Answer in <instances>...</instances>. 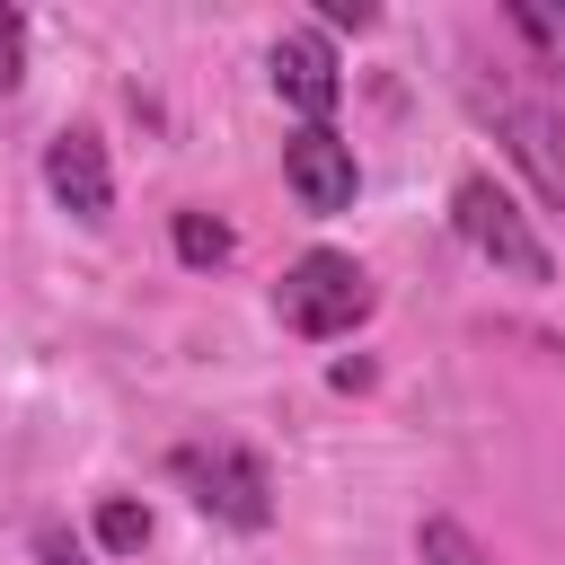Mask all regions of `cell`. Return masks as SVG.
Returning a JSON list of instances; mask_svg holds the SVG:
<instances>
[{
	"mask_svg": "<svg viewBox=\"0 0 565 565\" xmlns=\"http://www.w3.org/2000/svg\"><path fill=\"white\" fill-rule=\"evenodd\" d=\"M97 547H106V556H132V547H150V512H141L132 494L97 503Z\"/></svg>",
	"mask_w": 565,
	"mask_h": 565,
	"instance_id": "cell-11",
	"label": "cell"
},
{
	"mask_svg": "<svg viewBox=\"0 0 565 565\" xmlns=\"http://www.w3.org/2000/svg\"><path fill=\"white\" fill-rule=\"evenodd\" d=\"M477 115L494 124V141L512 150V168L530 177V194L547 212H565V124L539 97H512V88H477Z\"/></svg>",
	"mask_w": 565,
	"mask_h": 565,
	"instance_id": "cell-4",
	"label": "cell"
},
{
	"mask_svg": "<svg viewBox=\"0 0 565 565\" xmlns=\"http://www.w3.org/2000/svg\"><path fill=\"white\" fill-rule=\"evenodd\" d=\"M318 18H327V26H353V35H371V26H380V9H371V0H318Z\"/></svg>",
	"mask_w": 565,
	"mask_h": 565,
	"instance_id": "cell-14",
	"label": "cell"
},
{
	"mask_svg": "<svg viewBox=\"0 0 565 565\" xmlns=\"http://www.w3.org/2000/svg\"><path fill=\"white\" fill-rule=\"evenodd\" d=\"M168 238H177V256H185V265H230V247H238V238H230V221H212V212H177V221H168Z\"/></svg>",
	"mask_w": 565,
	"mask_h": 565,
	"instance_id": "cell-10",
	"label": "cell"
},
{
	"mask_svg": "<svg viewBox=\"0 0 565 565\" xmlns=\"http://www.w3.org/2000/svg\"><path fill=\"white\" fill-rule=\"evenodd\" d=\"M503 26H512V35L539 53V71L565 88V9H556V0H512V9H503Z\"/></svg>",
	"mask_w": 565,
	"mask_h": 565,
	"instance_id": "cell-8",
	"label": "cell"
},
{
	"mask_svg": "<svg viewBox=\"0 0 565 565\" xmlns=\"http://www.w3.org/2000/svg\"><path fill=\"white\" fill-rule=\"evenodd\" d=\"M282 185H291V203L300 212H353V194H362V159H353V141L335 132V124H300L291 141H282Z\"/></svg>",
	"mask_w": 565,
	"mask_h": 565,
	"instance_id": "cell-5",
	"label": "cell"
},
{
	"mask_svg": "<svg viewBox=\"0 0 565 565\" xmlns=\"http://www.w3.org/2000/svg\"><path fill=\"white\" fill-rule=\"evenodd\" d=\"M371 274L344 256V247H309L282 282H274V318L291 327V335H309V344H335V335H353L362 318H371Z\"/></svg>",
	"mask_w": 565,
	"mask_h": 565,
	"instance_id": "cell-2",
	"label": "cell"
},
{
	"mask_svg": "<svg viewBox=\"0 0 565 565\" xmlns=\"http://www.w3.org/2000/svg\"><path fill=\"white\" fill-rule=\"evenodd\" d=\"M450 221H459V238H468L494 274H512V282H556V247L539 238V221H530L486 168H468V177L450 185Z\"/></svg>",
	"mask_w": 565,
	"mask_h": 565,
	"instance_id": "cell-1",
	"label": "cell"
},
{
	"mask_svg": "<svg viewBox=\"0 0 565 565\" xmlns=\"http://www.w3.org/2000/svg\"><path fill=\"white\" fill-rule=\"evenodd\" d=\"M168 477H177L212 521H230V530H265V521H274V477H265V459H256L247 441H177V450H168Z\"/></svg>",
	"mask_w": 565,
	"mask_h": 565,
	"instance_id": "cell-3",
	"label": "cell"
},
{
	"mask_svg": "<svg viewBox=\"0 0 565 565\" xmlns=\"http://www.w3.org/2000/svg\"><path fill=\"white\" fill-rule=\"evenodd\" d=\"M44 194H53L71 221H88V230L115 212V159H106V141H97L88 124H71V132L44 141Z\"/></svg>",
	"mask_w": 565,
	"mask_h": 565,
	"instance_id": "cell-7",
	"label": "cell"
},
{
	"mask_svg": "<svg viewBox=\"0 0 565 565\" xmlns=\"http://www.w3.org/2000/svg\"><path fill=\"white\" fill-rule=\"evenodd\" d=\"M265 79H274V97H282L300 124H327V115H335V97H344L335 44H327L318 26H282V35H274V53H265Z\"/></svg>",
	"mask_w": 565,
	"mask_h": 565,
	"instance_id": "cell-6",
	"label": "cell"
},
{
	"mask_svg": "<svg viewBox=\"0 0 565 565\" xmlns=\"http://www.w3.org/2000/svg\"><path fill=\"white\" fill-rule=\"evenodd\" d=\"M18 88H26V9L0 0V97H18Z\"/></svg>",
	"mask_w": 565,
	"mask_h": 565,
	"instance_id": "cell-12",
	"label": "cell"
},
{
	"mask_svg": "<svg viewBox=\"0 0 565 565\" xmlns=\"http://www.w3.org/2000/svg\"><path fill=\"white\" fill-rule=\"evenodd\" d=\"M415 565H494V556L477 547V530H468V521L424 512V521H415Z\"/></svg>",
	"mask_w": 565,
	"mask_h": 565,
	"instance_id": "cell-9",
	"label": "cell"
},
{
	"mask_svg": "<svg viewBox=\"0 0 565 565\" xmlns=\"http://www.w3.org/2000/svg\"><path fill=\"white\" fill-rule=\"evenodd\" d=\"M35 565H88V547H79L62 521H44V530H35Z\"/></svg>",
	"mask_w": 565,
	"mask_h": 565,
	"instance_id": "cell-13",
	"label": "cell"
}]
</instances>
